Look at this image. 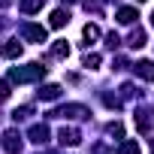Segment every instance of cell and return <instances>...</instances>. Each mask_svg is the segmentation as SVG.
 <instances>
[{"instance_id":"1","label":"cell","mask_w":154,"mask_h":154,"mask_svg":"<svg viewBox=\"0 0 154 154\" xmlns=\"http://www.w3.org/2000/svg\"><path fill=\"white\" fill-rule=\"evenodd\" d=\"M39 75H45V66L30 63V66H24V69H12V72H9V82H30V79H39Z\"/></svg>"},{"instance_id":"2","label":"cell","mask_w":154,"mask_h":154,"mask_svg":"<svg viewBox=\"0 0 154 154\" xmlns=\"http://www.w3.org/2000/svg\"><path fill=\"white\" fill-rule=\"evenodd\" d=\"M3 148H6L9 154H18V148H21V136H18V130H6V133H3Z\"/></svg>"},{"instance_id":"3","label":"cell","mask_w":154,"mask_h":154,"mask_svg":"<svg viewBox=\"0 0 154 154\" xmlns=\"http://www.w3.org/2000/svg\"><path fill=\"white\" fill-rule=\"evenodd\" d=\"M136 75L145 82H154V60H139L136 63Z\"/></svg>"},{"instance_id":"4","label":"cell","mask_w":154,"mask_h":154,"mask_svg":"<svg viewBox=\"0 0 154 154\" xmlns=\"http://www.w3.org/2000/svg\"><path fill=\"white\" fill-rule=\"evenodd\" d=\"M57 136H60V142H63V145H79V142H82L79 130H72V127H63Z\"/></svg>"},{"instance_id":"5","label":"cell","mask_w":154,"mask_h":154,"mask_svg":"<svg viewBox=\"0 0 154 154\" xmlns=\"http://www.w3.org/2000/svg\"><path fill=\"white\" fill-rule=\"evenodd\" d=\"M24 36L33 39V42H45V27H39V24H27V27H24Z\"/></svg>"},{"instance_id":"6","label":"cell","mask_w":154,"mask_h":154,"mask_svg":"<svg viewBox=\"0 0 154 154\" xmlns=\"http://www.w3.org/2000/svg\"><path fill=\"white\" fill-rule=\"evenodd\" d=\"M45 139H48V127H45V124H33V127H30V142L42 145Z\"/></svg>"},{"instance_id":"7","label":"cell","mask_w":154,"mask_h":154,"mask_svg":"<svg viewBox=\"0 0 154 154\" xmlns=\"http://www.w3.org/2000/svg\"><path fill=\"white\" fill-rule=\"evenodd\" d=\"M54 115H60V118H85V106H63Z\"/></svg>"},{"instance_id":"8","label":"cell","mask_w":154,"mask_h":154,"mask_svg":"<svg viewBox=\"0 0 154 154\" xmlns=\"http://www.w3.org/2000/svg\"><path fill=\"white\" fill-rule=\"evenodd\" d=\"M136 18H139V12H136L133 6H124V9L118 12V21H121V24H133Z\"/></svg>"},{"instance_id":"9","label":"cell","mask_w":154,"mask_h":154,"mask_svg":"<svg viewBox=\"0 0 154 154\" xmlns=\"http://www.w3.org/2000/svg\"><path fill=\"white\" fill-rule=\"evenodd\" d=\"M60 97V88L57 85H42L39 88V100H57Z\"/></svg>"},{"instance_id":"10","label":"cell","mask_w":154,"mask_h":154,"mask_svg":"<svg viewBox=\"0 0 154 154\" xmlns=\"http://www.w3.org/2000/svg\"><path fill=\"white\" fill-rule=\"evenodd\" d=\"M18 54H21V42L18 39H9L3 45V57H18Z\"/></svg>"},{"instance_id":"11","label":"cell","mask_w":154,"mask_h":154,"mask_svg":"<svg viewBox=\"0 0 154 154\" xmlns=\"http://www.w3.org/2000/svg\"><path fill=\"white\" fill-rule=\"evenodd\" d=\"M69 21V12H63V9H54L51 12V27H63Z\"/></svg>"},{"instance_id":"12","label":"cell","mask_w":154,"mask_h":154,"mask_svg":"<svg viewBox=\"0 0 154 154\" xmlns=\"http://www.w3.org/2000/svg\"><path fill=\"white\" fill-rule=\"evenodd\" d=\"M51 54H54V57H66V54H69V45H66L63 39H57V42L51 45Z\"/></svg>"},{"instance_id":"13","label":"cell","mask_w":154,"mask_h":154,"mask_svg":"<svg viewBox=\"0 0 154 154\" xmlns=\"http://www.w3.org/2000/svg\"><path fill=\"white\" fill-rule=\"evenodd\" d=\"M42 3L45 0H21V12H36V9H42Z\"/></svg>"},{"instance_id":"14","label":"cell","mask_w":154,"mask_h":154,"mask_svg":"<svg viewBox=\"0 0 154 154\" xmlns=\"http://www.w3.org/2000/svg\"><path fill=\"white\" fill-rule=\"evenodd\" d=\"M130 45H133V48H142V45H145V30H133V33H130Z\"/></svg>"},{"instance_id":"15","label":"cell","mask_w":154,"mask_h":154,"mask_svg":"<svg viewBox=\"0 0 154 154\" xmlns=\"http://www.w3.org/2000/svg\"><path fill=\"white\" fill-rule=\"evenodd\" d=\"M118 154H139V142H121Z\"/></svg>"},{"instance_id":"16","label":"cell","mask_w":154,"mask_h":154,"mask_svg":"<svg viewBox=\"0 0 154 154\" xmlns=\"http://www.w3.org/2000/svg\"><path fill=\"white\" fill-rule=\"evenodd\" d=\"M82 36H85V39H97V36H100V27H97V24H85Z\"/></svg>"},{"instance_id":"17","label":"cell","mask_w":154,"mask_h":154,"mask_svg":"<svg viewBox=\"0 0 154 154\" xmlns=\"http://www.w3.org/2000/svg\"><path fill=\"white\" fill-rule=\"evenodd\" d=\"M97 63H100V54H88L85 57V66L88 69H97Z\"/></svg>"},{"instance_id":"18","label":"cell","mask_w":154,"mask_h":154,"mask_svg":"<svg viewBox=\"0 0 154 154\" xmlns=\"http://www.w3.org/2000/svg\"><path fill=\"white\" fill-rule=\"evenodd\" d=\"M9 97V82H0V103Z\"/></svg>"},{"instance_id":"19","label":"cell","mask_w":154,"mask_h":154,"mask_svg":"<svg viewBox=\"0 0 154 154\" xmlns=\"http://www.w3.org/2000/svg\"><path fill=\"white\" fill-rule=\"evenodd\" d=\"M9 3H12V0H0V6H9Z\"/></svg>"},{"instance_id":"20","label":"cell","mask_w":154,"mask_h":154,"mask_svg":"<svg viewBox=\"0 0 154 154\" xmlns=\"http://www.w3.org/2000/svg\"><path fill=\"white\" fill-rule=\"evenodd\" d=\"M151 24H154V12H151Z\"/></svg>"},{"instance_id":"21","label":"cell","mask_w":154,"mask_h":154,"mask_svg":"<svg viewBox=\"0 0 154 154\" xmlns=\"http://www.w3.org/2000/svg\"><path fill=\"white\" fill-rule=\"evenodd\" d=\"M139 3H145V0H139Z\"/></svg>"},{"instance_id":"22","label":"cell","mask_w":154,"mask_h":154,"mask_svg":"<svg viewBox=\"0 0 154 154\" xmlns=\"http://www.w3.org/2000/svg\"><path fill=\"white\" fill-rule=\"evenodd\" d=\"M69 3H72V0H69Z\"/></svg>"}]
</instances>
